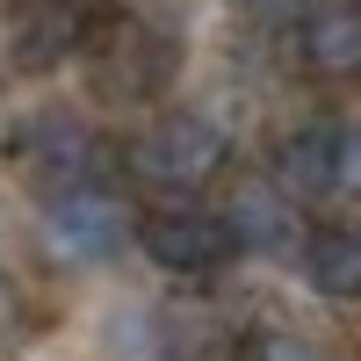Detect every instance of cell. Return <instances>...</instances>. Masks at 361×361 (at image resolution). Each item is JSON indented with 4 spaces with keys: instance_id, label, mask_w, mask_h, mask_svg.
<instances>
[{
    "instance_id": "4",
    "label": "cell",
    "mask_w": 361,
    "mask_h": 361,
    "mask_svg": "<svg viewBox=\"0 0 361 361\" xmlns=\"http://www.w3.org/2000/svg\"><path fill=\"white\" fill-rule=\"evenodd\" d=\"M44 231H51V246L66 253V260L102 267V260H116V253L130 246L137 217H130V202L94 173V180H73V188H51L44 195Z\"/></svg>"
},
{
    "instance_id": "5",
    "label": "cell",
    "mask_w": 361,
    "mask_h": 361,
    "mask_svg": "<svg viewBox=\"0 0 361 361\" xmlns=\"http://www.w3.org/2000/svg\"><path fill=\"white\" fill-rule=\"evenodd\" d=\"M130 238L145 246L152 267H166V275H217V267L238 260V238L224 231L217 209H202V202H166V209H152Z\"/></svg>"
},
{
    "instance_id": "11",
    "label": "cell",
    "mask_w": 361,
    "mask_h": 361,
    "mask_svg": "<svg viewBox=\"0 0 361 361\" xmlns=\"http://www.w3.org/2000/svg\"><path fill=\"white\" fill-rule=\"evenodd\" d=\"M333 195L361 202V123H333Z\"/></svg>"
},
{
    "instance_id": "2",
    "label": "cell",
    "mask_w": 361,
    "mask_h": 361,
    "mask_svg": "<svg viewBox=\"0 0 361 361\" xmlns=\"http://www.w3.org/2000/svg\"><path fill=\"white\" fill-rule=\"evenodd\" d=\"M80 58L94 66L109 102H152V94H166V80L180 66V44L166 37L159 22H145V15H116L102 29H87Z\"/></svg>"
},
{
    "instance_id": "10",
    "label": "cell",
    "mask_w": 361,
    "mask_h": 361,
    "mask_svg": "<svg viewBox=\"0 0 361 361\" xmlns=\"http://www.w3.org/2000/svg\"><path fill=\"white\" fill-rule=\"evenodd\" d=\"M304 282L333 304H361V231L354 224H333L304 246Z\"/></svg>"
},
{
    "instance_id": "9",
    "label": "cell",
    "mask_w": 361,
    "mask_h": 361,
    "mask_svg": "<svg viewBox=\"0 0 361 361\" xmlns=\"http://www.w3.org/2000/svg\"><path fill=\"white\" fill-rule=\"evenodd\" d=\"M275 188H282L289 202L333 195V123H311V130L282 137V152H275Z\"/></svg>"
},
{
    "instance_id": "13",
    "label": "cell",
    "mask_w": 361,
    "mask_h": 361,
    "mask_svg": "<svg viewBox=\"0 0 361 361\" xmlns=\"http://www.w3.org/2000/svg\"><path fill=\"white\" fill-rule=\"evenodd\" d=\"M238 8H246L253 22H275V29H282V22H296V15H304L311 0H238Z\"/></svg>"
},
{
    "instance_id": "12",
    "label": "cell",
    "mask_w": 361,
    "mask_h": 361,
    "mask_svg": "<svg viewBox=\"0 0 361 361\" xmlns=\"http://www.w3.org/2000/svg\"><path fill=\"white\" fill-rule=\"evenodd\" d=\"M260 361H325L311 340H296V333H275V340H260Z\"/></svg>"
},
{
    "instance_id": "7",
    "label": "cell",
    "mask_w": 361,
    "mask_h": 361,
    "mask_svg": "<svg viewBox=\"0 0 361 361\" xmlns=\"http://www.w3.org/2000/svg\"><path fill=\"white\" fill-rule=\"evenodd\" d=\"M296 44L318 80H361V0H311L296 15Z\"/></svg>"
},
{
    "instance_id": "8",
    "label": "cell",
    "mask_w": 361,
    "mask_h": 361,
    "mask_svg": "<svg viewBox=\"0 0 361 361\" xmlns=\"http://www.w3.org/2000/svg\"><path fill=\"white\" fill-rule=\"evenodd\" d=\"M80 44H87L80 0H29V8L15 15V66L22 73L66 66V58H80Z\"/></svg>"
},
{
    "instance_id": "1",
    "label": "cell",
    "mask_w": 361,
    "mask_h": 361,
    "mask_svg": "<svg viewBox=\"0 0 361 361\" xmlns=\"http://www.w3.org/2000/svg\"><path fill=\"white\" fill-rule=\"evenodd\" d=\"M224 166H231V130H224V116H209V109L159 116V123L137 137V152H130V173L145 188H166V195L209 188Z\"/></svg>"
},
{
    "instance_id": "6",
    "label": "cell",
    "mask_w": 361,
    "mask_h": 361,
    "mask_svg": "<svg viewBox=\"0 0 361 361\" xmlns=\"http://www.w3.org/2000/svg\"><path fill=\"white\" fill-rule=\"evenodd\" d=\"M224 217V231L238 238V253H289L296 246V202L275 188V173H253V180H238L231 188V202L217 209Z\"/></svg>"
},
{
    "instance_id": "14",
    "label": "cell",
    "mask_w": 361,
    "mask_h": 361,
    "mask_svg": "<svg viewBox=\"0 0 361 361\" xmlns=\"http://www.w3.org/2000/svg\"><path fill=\"white\" fill-rule=\"evenodd\" d=\"M15 318H22V304H15V289H8V275H0V340L15 333Z\"/></svg>"
},
{
    "instance_id": "3",
    "label": "cell",
    "mask_w": 361,
    "mask_h": 361,
    "mask_svg": "<svg viewBox=\"0 0 361 361\" xmlns=\"http://www.w3.org/2000/svg\"><path fill=\"white\" fill-rule=\"evenodd\" d=\"M8 166L51 195V188H73V180L102 173V137L80 109H29L8 130Z\"/></svg>"
}]
</instances>
